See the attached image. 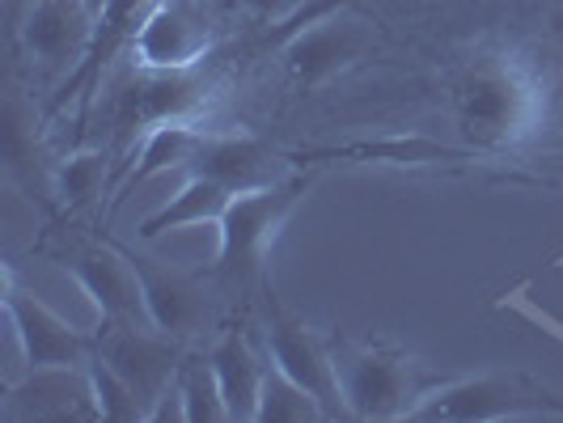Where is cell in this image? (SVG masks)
I'll use <instances>...</instances> for the list:
<instances>
[{"label":"cell","instance_id":"cell-1","mask_svg":"<svg viewBox=\"0 0 563 423\" xmlns=\"http://www.w3.org/2000/svg\"><path fill=\"white\" fill-rule=\"evenodd\" d=\"M441 111L457 141L492 153H534L560 127V73L534 38L483 34L441 64Z\"/></svg>","mask_w":563,"mask_h":423},{"label":"cell","instance_id":"cell-2","mask_svg":"<svg viewBox=\"0 0 563 423\" xmlns=\"http://www.w3.org/2000/svg\"><path fill=\"white\" fill-rule=\"evenodd\" d=\"M221 98V73H212L208 64L199 68H174V73H153V68H136L111 81L93 111L107 119L111 136L123 148L144 141L153 127L174 123V119H203Z\"/></svg>","mask_w":563,"mask_h":423},{"label":"cell","instance_id":"cell-3","mask_svg":"<svg viewBox=\"0 0 563 423\" xmlns=\"http://www.w3.org/2000/svg\"><path fill=\"white\" fill-rule=\"evenodd\" d=\"M335 372L339 390L352 420L395 423L411 420L432 386L445 381V372L411 360L395 343L377 338H339L335 335Z\"/></svg>","mask_w":563,"mask_h":423},{"label":"cell","instance_id":"cell-4","mask_svg":"<svg viewBox=\"0 0 563 423\" xmlns=\"http://www.w3.org/2000/svg\"><path fill=\"white\" fill-rule=\"evenodd\" d=\"M377 43V18H365L356 0H313L306 13L292 18L280 59L301 93H318L373 59Z\"/></svg>","mask_w":563,"mask_h":423},{"label":"cell","instance_id":"cell-5","mask_svg":"<svg viewBox=\"0 0 563 423\" xmlns=\"http://www.w3.org/2000/svg\"><path fill=\"white\" fill-rule=\"evenodd\" d=\"M310 187V174H288L272 187L258 191H238L229 199L225 216H221V246H217V263H212V283L225 292H251L254 283H263V267H267V251L276 242L284 221L297 212V203Z\"/></svg>","mask_w":563,"mask_h":423},{"label":"cell","instance_id":"cell-6","mask_svg":"<svg viewBox=\"0 0 563 423\" xmlns=\"http://www.w3.org/2000/svg\"><path fill=\"white\" fill-rule=\"evenodd\" d=\"M416 423H500V420H563V394L521 372L445 377L416 407Z\"/></svg>","mask_w":563,"mask_h":423},{"label":"cell","instance_id":"cell-7","mask_svg":"<svg viewBox=\"0 0 563 423\" xmlns=\"http://www.w3.org/2000/svg\"><path fill=\"white\" fill-rule=\"evenodd\" d=\"M292 162H343V166H390V169H450V174H492L500 182H526V187H542L547 178L512 169L505 157L479 153L471 144H445L423 132H390V136H373V141H347L327 144V148H297L288 153Z\"/></svg>","mask_w":563,"mask_h":423},{"label":"cell","instance_id":"cell-8","mask_svg":"<svg viewBox=\"0 0 563 423\" xmlns=\"http://www.w3.org/2000/svg\"><path fill=\"white\" fill-rule=\"evenodd\" d=\"M98 352L107 365L141 394L148 407V420H157V411L166 407V398L178 390V368L187 360V343L183 338L157 331L153 322H98Z\"/></svg>","mask_w":563,"mask_h":423},{"label":"cell","instance_id":"cell-9","mask_svg":"<svg viewBox=\"0 0 563 423\" xmlns=\"http://www.w3.org/2000/svg\"><path fill=\"white\" fill-rule=\"evenodd\" d=\"M263 310H267L263 313V352H267V360L280 372H288L297 386H306L322 402L327 420H343L347 402H343L335 372V335H322L306 318L280 310L272 292L263 297Z\"/></svg>","mask_w":563,"mask_h":423},{"label":"cell","instance_id":"cell-10","mask_svg":"<svg viewBox=\"0 0 563 423\" xmlns=\"http://www.w3.org/2000/svg\"><path fill=\"white\" fill-rule=\"evenodd\" d=\"M52 263L81 283L89 305L98 310V322H148L141 280H136L132 258L119 242L68 237L52 251Z\"/></svg>","mask_w":563,"mask_h":423},{"label":"cell","instance_id":"cell-11","mask_svg":"<svg viewBox=\"0 0 563 423\" xmlns=\"http://www.w3.org/2000/svg\"><path fill=\"white\" fill-rule=\"evenodd\" d=\"M217 38H221V26L203 0H157L128 52V64L153 68V73L199 68L212 59Z\"/></svg>","mask_w":563,"mask_h":423},{"label":"cell","instance_id":"cell-12","mask_svg":"<svg viewBox=\"0 0 563 423\" xmlns=\"http://www.w3.org/2000/svg\"><path fill=\"white\" fill-rule=\"evenodd\" d=\"M93 30H98L93 0H34L13 30V38L38 64V73L68 81L89 56Z\"/></svg>","mask_w":563,"mask_h":423},{"label":"cell","instance_id":"cell-13","mask_svg":"<svg viewBox=\"0 0 563 423\" xmlns=\"http://www.w3.org/2000/svg\"><path fill=\"white\" fill-rule=\"evenodd\" d=\"M0 420L9 423H102L89 365H43L22 381H9L0 398Z\"/></svg>","mask_w":563,"mask_h":423},{"label":"cell","instance_id":"cell-14","mask_svg":"<svg viewBox=\"0 0 563 423\" xmlns=\"http://www.w3.org/2000/svg\"><path fill=\"white\" fill-rule=\"evenodd\" d=\"M4 313H9V326L13 338L22 347L30 368L43 365H89L93 352H98V335L73 326L68 318H59L52 305H43L30 288L18 283L13 267H4Z\"/></svg>","mask_w":563,"mask_h":423},{"label":"cell","instance_id":"cell-15","mask_svg":"<svg viewBox=\"0 0 563 423\" xmlns=\"http://www.w3.org/2000/svg\"><path fill=\"white\" fill-rule=\"evenodd\" d=\"M128 251V246H123ZM132 258V271L141 280L144 292V310L148 322L157 331H166L174 338H196L208 322H212V301H208V283L199 271H183V267H169L162 258H144V254L128 251Z\"/></svg>","mask_w":563,"mask_h":423},{"label":"cell","instance_id":"cell-16","mask_svg":"<svg viewBox=\"0 0 563 423\" xmlns=\"http://www.w3.org/2000/svg\"><path fill=\"white\" fill-rule=\"evenodd\" d=\"M187 174H208L238 196V191H258V187H272V182L288 178L292 157L284 148H272L267 141L251 136V132H208Z\"/></svg>","mask_w":563,"mask_h":423},{"label":"cell","instance_id":"cell-17","mask_svg":"<svg viewBox=\"0 0 563 423\" xmlns=\"http://www.w3.org/2000/svg\"><path fill=\"white\" fill-rule=\"evenodd\" d=\"M221 394L229 407V423H258V398H263V381H267V352L254 347V338L246 331H221L208 347Z\"/></svg>","mask_w":563,"mask_h":423},{"label":"cell","instance_id":"cell-18","mask_svg":"<svg viewBox=\"0 0 563 423\" xmlns=\"http://www.w3.org/2000/svg\"><path fill=\"white\" fill-rule=\"evenodd\" d=\"M212 127H203L196 119H174V123H162V127H153L148 136L141 141V153H136V166H128L123 174V182H119V191H114V203L111 212L123 203V199L132 196L141 182L148 178H157V174H169V169H191L196 162L199 144L208 136Z\"/></svg>","mask_w":563,"mask_h":423},{"label":"cell","instance_id":"cell-19","mask_svg":"<svg viewBox=\"0 0 563 423\" xmlns=\"http://www.w3.org/2000/svg\"><path fill=\"white\" fill-rule=\"evenodd\" d=\"M229 199H233V191L221 187L217 178H208V174H187V182L178 187V196L166 199L153 216H144L141 229H136V237H141V242H157V237H166L174 229L221 225Z\"/></svg>","mask_w":563,"mask_h":423},{"label":"cell","instance_id":"cell-20","mask_svg":"<svg viewBox=\"0 0 563 423\" xmlns=\"http://www.w3.org/2000/svg\"><path fill=\"white\" fill-rule=\"evenodd\" d=\"M34 107L22 102V93L13 89L9 102H4V166H9V178H18L30 191V199L56 208L52 196H56V182H52V169L56 166H38V132H34Z\"/></svg>","mask_w":563,"mask_h":423},{"label":"cell","instance_id":"cell-21","mask_svg":"<svg viewBox=\"0 0 563 423\" xmlns=\"http://www.w3.org/2000/svg\"><path fill=\"white\" fill-rule=\"evenodd\" d=\"M107 178H111V153L102 144H85L73 148L68 157H59L52 169V182H56V208L59 212H81L93 199L107 191Z\"/></svg>","mask_w":563,"mask_h":423},{"label":"cell","instance_id":"cell-22","mask_svg":"<svg viewBox=\"0 0 563 423\" xmlns=\"http://www.w3.org/2000/svg\"><path fill=\"white\" fill-rule=\"evenodd\" d=\"M178 411L183 423H229V407L208 352H187L178 368Z\"/></svg>","mask_w":563,"mask_h":423},{"label":"cell","instance_id":"cell-23","mask_svg":"<svg viewBox=\"0 0 563 423\" xmlns=\"http://www.w3.org/2000/svg\"><path fill=\"white\" fill-rule=\"evenodd\" d=\"M313 420H327L322 402L297 386L288 372L272 365L267 368V381H263V398H258V423H313Z\"/></svg>","mask_w":563,"mask_h":423},{"label":"cell","instance_id":"cell-24","mask_svg":"<svg viewBox=\"0 0 563 423\" xmlns=\"http://www.w3.org/2000/svg\"><path fill=\"white\" fill-rule=\"evenodd\" d=\"M89 381H93V398H98V415L102 423H141L148 420V407L141 402V394L114 372L102 356L89 360Z\"/></svg>","mask_w":563,"mask_h":423},{"label":"cell","instance_id":"cell-25","mask_svg":"<svg viewBox=\"0 0 563 423\" xmlns=\"http://www.w3.org/2000/svg\"><path fill=\"white\" fill-rule=\"evenodd\" d=\"M246 9H251L258 22H272V26H280V22H292L297 13H306L313 0H242Z\"/></svg>","mask_w":563,"mask_h":423},{"label":"cell","instance_id":"cell-26","mask_svg":"<svg viewBox=\"0 0 563 423\" xmlns=\"http://www.w3.org/2000/svg\"><path fill=\"white\" fill-rule=\"evenodd\" d=\"M34 4V0H4V22H9V34L18 30V22L26 18V9Z\"/></svg>","mask_w":563,"mask_h":423}]
</instances>
